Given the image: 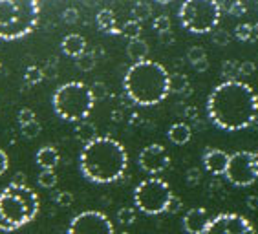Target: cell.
Masks as SVG:
<instances>
[{"label": "cell", "mask_w": 258, "mask_h": 234, "mask_svg": "<svg viewBox=\"0 0 258 234\" xmlns=\"http://www.w3.org/2000/svg\"><path fill=\"white\" fill-rule=\"evenodd\" d=\"M207 59V53H205V50L202 48V46H192V48H189V51H187V60H189L190 64H196V62H200V60Z\"/></svg>", "instance_id": "30"}, {"label": "cell", "mask_w": 258, "mask_h": 234, "mask_svg": "<svg viewBox=\"0 0 258 234\" xmlns=\"http://www.w3.org/2000/svg\"><path fill=\"white\" fill-rule=\"evenodd\" d=\"M213 42L216 46H227L231 42V35L225 30H213Z\"/></svg>", "instance_id": "34"}, {"label": "cell", "mask_w": 258, "mask_h": 234, "mask_svg": "<svg viewBox=\"0 0 258 234\" xmlns=\"http://www.w3.org/2000/svg\"><path fill=\"white\" fill-rule=\"evenodd\" d=\"M90 92H92V97H94V101L104 99V97L108 95V88H106V85H104L103 81H95L94 85L90 86Z\"/></svg>", "instance_id": "31"}, {"label": "cell", "mask_w": 258, "mask_h": 234, "mask_svg": "<svg viewBox=\"0 0 258 234\" xmlns=\"http://www.w3.org/2000/svg\"><path fill=\"white\" fill-rule=\"evenodd\" d=\"M256 71V64L251 62V60H242L238 62V75L242 77H249V75H253Z\"/></svg>", "instance_id": "38"}, {"label": "cell", "mask_w": 258, "mask_h": 234, "mask_svg": "<svg viewBox=\"0 0 258 234\" xmlns=\"http://www.w3.org/2000/svg\"><path fill=\"white\" fill-rule=\"evenodd\" d=\"M40 70H42V75H44V77H48V79H53L55 75H57V71H59V68H57V62H55V59H50L44 64V68H40Z\"/></svg>", "instance_id": "40"}, {"label": "cell", "mask_w": 258, "mask_h": 234, "mask_svg": "<svg viewBox=\"0 0 258 234\" xmlns=\"http://www.w3.org/2000/svg\"><path fill=\"white\" fill-rule=\"evenodd\" d=\"M225 178L234 187H249L258 180L253 165V152L242 150L229 155V163L225 169Z\"/></svg>", "instance_id": "9"}, {"label": "cell", "mask_w": 258, "mask_h": 234, "mask_svg": "<svg viewBox=\"0 0 258 234\" xmlns=\"http://www.w3.org/2000/svg\"><path fill=\"white\" fill-rule=\"evenodd\" d=\"M126 55H128L134 62L147 60V55H149V44H147L143 39L130 40L128 46H126Z\"/></svg>", "instance_id": "20"}, {"label": "cell", "mask_w": 258, "mask_h": 234, "mask_svg": "<svg viewBox=\"0 0 258 234\" xmlns=\"http://www.w3.org/2000/svg\"><path fill=\"white\" fill-rule=\"evenodd\" d=\"M8 167H10V160H8V154H6L4 150L0 148V176L6 174Z\"/></svg>", "instance_id": "44"}, {"label": "cell", "mask_w": 258, "mask_h": 234, "mask_svg": "<svg viewBox=\"0 0 258 234\" xmlns=\"http://www.w3.org/2000/svg\"><path fill=\"white\" fill-rule=\"evenodd\" d=\"M172 190L161 178H147L134 189V205L143 214L158 216L167 210Z\"/></svg>", "instance_id": "8"}, {"label": "cell", "mask_w": 258, "mask_h": 234, "mask_svg": "<svg viewBox=\"0 0 258 234\" xmlns=\"http://www.w3.org/2000/svg\"><path fill=\"white\" fill-rule=\"evenodd\" d=\"M55 201L59 203V207H62V209H68V207H72V205H74V194H72V192H68V190H64V192H59V194H57V198H55Z\"/></svg>", "instance_id": "37"}, {"label": "cell", "mask_w": 258, "mask_h": 234, "mask_svg": "<svg viewBox=\"0 0 258 234\" xmlns=\"http://www.w3.org/2000/svg\"><path fill=\"white\" fill-rule=\"evenodd\" d=\"M126 167H128V154L124 146L108 135L103 137L97 135L81 150V174L92 183H114L123 178Z\"/></svg>", "instance_id": "2"}, {"label": "cell", "mask_w": 258, "mask_h": 234, "mask_svg": "<svg viewBox=\"0 0 258 234\" xmlns=\"http://www.w3.org/2000/svg\"><path fill=\"white\" fill-rule=\"evenodd\" d=\"M220 71L225 77V81H236V77H238V62L236 60H224Z\"/></svg>", "instance_id": "28"}, {"label": "cell", "mask_w": 258, "mask_h": 234, "mask_svg": "<svg viewBox=\"0 0 258 234\" xmlns=\"http://www.w3.org/2000/svg\"><path fill=\"white\" fill-rule=\"evenodd\" d=\"M17 121H19L20 126L28 125V123L35 121V112L31 108H22V110H19V114H17Z\"/></svg>", "instance_id": "36"}, {"label": "cell", "mask_w": 258, "mask_h": 234, "mask_svg": "<svg viewBox=\"0 0 258 234\" xmlns=\"http://www.w3.org/2000/svg\"><path fill=\"white\" fill-rule=\"evenodd\" d=\"M185 181L189 187H196V185L202 181V170L198 167H190L187 172H185Z\"/></svg>", "instance_id": "32"}, {"label": "cell", "mask_w": 258, "mask_h": 234, "mask_svg": "<svg viewBox=\"0 0 258 234\" xmlns=\"http://www.w3.org/2000/svg\"><path fill=\"white\" fill-rule=\"evenodd\" d=\"M35 161L42 170H53L60 161L59 150L53 148V146H42V148L37 152L35 155Z\"/></svg>", "instance_id": "16"}, {"label": "cell", "mask_w": 258, "mask_h": 234, "mask_svg": "<svg viewBox=\"0 0 258 234\" xmlns=\"http://www.w3.org/2000/svg\"><path fill=\"white\" fill-rule=\"evenodd\" d=\"M222 17L220 2L214 0H187L179 8V22L190 33H209L216 30Z\"/></svg>", "instance_id": "7"}, {"label": "cell", "mask_w": 258, "mask_h": 234, "mask_svg": "<svg viewBox=\"0 0 258 234\" xmlns=\"http://www.w3.org/2000/svg\"><path fill=\"white\" fill-rule=\"evenodd\" d=\"M20 132H22V135H24V137H28V139H33V137H37V135L42 132V125L35 119V121H31V123H28V125L20 126Z\"/></svg>", "instance_id": "29"}, {"label": "cell", "mask_w": 258, "mask_h": 234, "mask_svg": "<svg viewBox=\"0 0 258 234\" xmlns=\"http://www.w3.org/2000/svg\"><path fill=\"white\" fill-rule=\"evenodd\" d=\"M207 115L213 125L227 132L249 128L258 115V95L242 81H225L207 97Z\"/></svg>", "instance_id": "1"}, {"label": "cell", "mask_w": 258, "mask_h": 234, "mask_svg": "<svg viewBox=\"0 0 258 234\" xmlns=\"http://www.w3.org/2000/svg\"><path fill=\"white\" fill-rule=\"evenodd\" d=\"M40 4L35 0H0V39L17 40L39 26Z\"/></svg>", "instance_id": "5"}, {"label": "cell", "mask_w": 258, "mask_h": 234, "mask_svg": "<svg viewBox=\"0 0 258 234\" xmlns=\"http://www.w3.org/2000/svg\"><path fill=\"white\" fill-rule=\"evenodd\" d=\"M183 209V201H181V198H178V196H174L170 198L169 205H167V210L165 212H169V214H178L179 210Z\"/></svg>", "instance_id": "39"}, {"label": "cell", "mask_w": 258, "mask_h": 234, "mask_svg": "<svg viewBox=\"0 0 258 234\" xmlns=\"http://www.w3.org/2000/svg\"><path fill=\"white\" fill-rule=\"evenodd\" d=\"M39 212V196L28 185H8L0 192V230L11 232L33 221Z\"/></svg>", "instance_id": "4"}, {"label": "cell", "mask_w": 258, "mask_h": 234, "mask_svg": "<svg viewBox=\"0 0 258 234\" xmlns=\"http://www.w3.org/2000/svg\"><path fill=\"white\" fill-rule=\"evenodd\" d=\"M158 37H159V42H161L163 46H172L174 40H176V37H174L172 30L163 31V33H158Z\"/></svg>", "instance_id": "43"}, {"label": "cell", "mask_w": 258, "mask_h": 234, "mask_svg": "<svg viewBox=\"0 0 258 234\" xmlns=\"http://www.w3.org/2000/svg\"><path fill=\"white\" fill-rule=\"evenodd\" d=\"M192 68L198 73H204V71H207L209 70V60L207 59H204V60H200V62H196V64H192Z\"/></svg>", "instance_id": "46"}, {"label": "cell", "mask_w": 258, "mask_h": 234, "mask_svg": "<svg viewBox=\"0 0 258 234\" xmlns=\"http://www.w3.org/2000/svg\"><path fill=\"white\" fill-rule=\"evenodd\" d=\"M202 163L213 176H224L229 163V154L222 148H207L202 155Z\"/></svg>", "instance_id": "14"}, {"label": "cell", "mask_w": 258, "mask_h": 234, "mask_svg": "<svg viewBox=\"0 0 258 234\" xmlns=\"http://www.w3.org/2000/svg\"><path fill=\"white\" fill-rule=\"evenodd\" d=\"M59 178L55 174L53 170H40L39 178H37V183L42 187V189H53L55 185H57Z\"/></svg>", "instance_id": "25"}, {"label": "cell", "mask_w": 258, "mask_h": 234, "mask_svg": "<svg viewBox=\"0 0 258 234\" xmlns=\"http://www.w3.org/2000/svg\"><path fill=\"white\" fill-rule=\"evenodd\" d=\"M0 68H2V60H0Z\"/></svg>", "instance_id": "49"}, {"label": "cell", "mask_w": 258, "mask_h": 234, "mask_svg": "<svg viewBox=\"0 0 258 234\" xmlns=\"http://www.w3.org/2000/svg\"><path fill=\"white\" fill-rule=\"evenodd\" d=\"M66 234H115L108 216L99 210H85L72 218Z\"/></svg>", "instance_id": "10"}, {"label": "cell", "mask_w": 258, "mask_h": 234, "mask_svg": "<svg viewBox=\"0 0 258 234\" xmlns=\"http://www.w3.org/2000/svg\"><path fill=\"white\" fill-rule=\"evenodd\" d=\"M62 20H64L66 24H75L79 20V11L75 10V8H66L62 11Z\"/></svg>", "instance_id": "42"}, {"label": "cell", "mask_w": 258, "mask_h": 234, "mask_svg": "<svg viewBox=\"0 0 258 234\" xmlns=\"http://www.w3.org/2000/svg\"><path fill=\"white\" fill-rule=\"evenodd\" d=\"M169 94H178V95H190L192 94V88H190V83L187 79V75L176 73L169 75Z\"/></svg>", "instance_id": "17"}, {"label": "cell", "mask_w": 258, "mask_h": 234, "mask_svg": "<svg viewBox=\"0 0 258 234\" xmlns=\"http://www.w3.org/2000/svg\"><path fill=\"white\" fill-rule=\"evenodd\" d=\"M209 219L211 218H209L207 209H204V207H192V209L185 212L181 225H183V230L187 234H204Z\"/></svg>", "instance_id": "13"}, {"label": "cell", "mask_w": 258, "mask_h": 234, "mask_svg": "<svg viewBox=\"0 0 258 234\" xmlns=\"http://www.w3.org/2000/svg\"><path fill=\"white\" fill-rule=\"evenodd\" d=\"M169 139L174 144H187L190 141V135H192V130L187 123H174L172 126L167 132Z\"/></svg>", "instance_id": "19"}, {"label": "cell", "mask_w": 258, "mask_h": 234, "mask_svg": "<svg viewBox=\"0 0 258 234\" xmlns=\"http://www.w3.org/2000/svg\"><path fill=\"white\" fill-rule=\"evenodd\" d=\"M234 37L238 40H249L253 37V26L251 24H238L234 28Z\"/></svg>", "instance_id": "33"}, {"label": "cell", "mask_w": 258, "mask_h": 234, "mask_svg": "<svg viewBox=\"0 0 258 234\" xmlns=\"http://www.w3.org/2000/svg\"><path fill=\"white\" fill-rule=\"evenodd\" d=\"M141 24L139 22H136V20H126L123 26L119 28V33L123 37H126L128 40H136L139 39V35H141Z\"/></svg>", "instance_id": "24"}, {"label": "cell", "mask_w": 258, "mask_h": 234, "mask_svg": "<svg viewBox=\"0 0 258 234\" xmlns=\"http://www.w3.org/2000/svg\"><path fill=\"white\" fill-rule=\"evenodd\" d=\"M95 22H97V28L104 33H119V28H117V22H115V15L112 10H101L95 17Z\"/></svg>", "instance_id": "18"}, {"label": "cell", "mask_w": 258, "mask_h": 234, "mask_svg": "<svg viewBox=\"0 0 258 234\" xmlns=\"http://www.w3.org/2000/svg\"><path fill=\"white\" fill-rule=\"evenodd\" d=\"M152 26H154V30L158 31V33L169 31L170 30V19L167 15H159V17H156V19H154Z\"/></svg>", "instance_id": "35"}, {"label": "cell", "mask_w": 258, "mask_h": 234, "mask_svg": "<svg viewBox=\"0 0 258 234\" xmlns=\"http://www.w3.org/2000/svg\"><path fill=\"white\" fill-rule=\"evenodd\" d=\"M60 50L64 51L68 57L77 59L79 55H83L86 51V39L83 35H79V33H70L60 42Z\"/></svg>", "instance_id": "15"}, {"label": "cell", "mask_w": 258, "mask_h": 234, "mask_svg": "<svg viewBox=\"0 0 258 234\" xmlns=\"http://www.w3.org/2000/svg\"><path fill=\"white\" fill-rule=\"evenodd\" d=\"M95 62H97V57H95L94 51H85V53L75 59V66L81 71H92L95 68Z\"/></svg>", "instance_id": "23"}, {"label": "cell", "mask_w": 258, "mask_h": 234, "mask_svg": "<svg viewBox=\"0 0 258 234\" xmlns=\"http://www.w3.org/2000/svg\"><path fill=\"white\" fill-rule=\"evenodd\" d=\"M152 17V6L147 4V2H136L134 6H132V20H136V22H143V20L150 19Z\"/></svg>", "instance_id": "22"}, {"label": "cell", "mask_w": 258, "mask_h": 234, "mask_svg": "<svg viewBox=\"0 0 258 234\" xmlns=\"http://www.w3.org/2000/svg\"><path fill=\"white\" fill-rule=\"evenodd\" d=\"M204 234H256V230L245 216L236 212H222L209 219Z\"/></svg>", "instance_id": "11"}, {"label": "cell", "mask_w": 258, "mask_h": 234, "mask_svg": "<svg viewBox=\"0 0 258 234\" xmlns=\"http://www.w3.org/2000/svg\"><path fill=\"white\" fill-rule=\"evenodd\" d=\"M227 11L231 17H243L245 15V6L242 4V2H231V4L227 6Z\"/></svg>", "instance_id": "41"}, {"label": "cell", "mask_w": 258, "mask_h": 234, "mask_svg": "<svg viewBox=\"0 0 258 234\" xmlns=\"http://www.w3.org/2000/svg\"><path fill=\"white\" fill-rule=\"evenodd\" d=\"M245 205H247L251 210H258V196L256 194H251L245 198Z\"/></svg>", "instance_id": "45"}, {"label": "cell", "mask_w": 258, "mask_h": 234, "mask_svg": "<svg viewBox=\"0 0 258 234\" xmlns=\"http://www.w3.org/2000/svg\"><path fill=\"white\" fill-rule=\"evenodd\" d=\"M51 105H53L55 114L60 119L70 121V123H81L86 121L88 115L94 110L95 101L92 97L90 86L79 81H72L64 83L55 90L51 97Z\"/></svg>", "instance_id": "6"}, {"label": "cell", "mask_w": 258, "mask_h": 234, "mask_svg": "<svg viewBox=\"0 0 258 234\" xmlns=\"http://www.w3.org/2000/svg\"><path fill=\"white\" fill-rule=\"evenodd\" d=\"M123 86L134 105H159L169 95V71L156 60L134 62L124 73Z\"/></svg>", "instance_id": "3"}, {"label": "cell", "mask_w": 258, "mask_h": 234, "mask_svg": "<svg viewBox=\"0 0 258 234\" xmlns=\"http://www.w3.org/2000/svg\"><path fill=\"white\" fill-rule=\"evenodd\" d=\"M44 79V75H42V70H40L39 66H28V70L24 73V83L26 85H39L40 81Z\"/></svg>", "instance_id": "26"}, {"label": "cell", "mask_w": 258, "mask_h": 234, "mask_svg": "<svg viewBox=\"0 0 258 234\" xmlns=\"http://www.w3.org/2000/svg\"><path fill=\"white\" fill-rule=\"evenodd\" d=\"M136 216H138V212L134 207H121L117 210V221L121 225H132L136 221Z\"/></svg>", "instance_id": "27"}, {"label": "cell", "mask_w": 258, "mask_h": 234, "mask_svg": "<svg viewBox=\"0 0 258 234\" xmlns=\"http://www.w3.org/2000/svg\"><path fill=\"white\" fill-rule=\"evenodd\" d=\"M13 183H15V185H26L24 174H22V172H17V174H15V180H13Z\"/></svg>", "instance_id": "47"}, {"label": "cell", "mask_w": 258, "mask_h": 234, "mask_svg": "<svg viewBox=\"0 0 258 234\" xmlns=\"http://www.w3.org/2000/svg\"><path fill=\"white\" fill-rule=\"evenodd\" d=\"M75 137L83 144H86L97 137V128H95V125L90 123V121H81V123H77V126H75Z\"/></svg>", "instance_id": "21"}, {"label": "cell", "mask_w": 258, "mask_h": 234, "mask_svg": "<svg viewBox=\"0 0 258 234\" xmlns=\"http://www.w3.org/2000/svg\"><path fill=\"white\" fill-rule=\"evenodd\" d=\"M253 165H254V172L258 176V152H253Z\"/></svg>", "instance_id": "48"}, {"label": "cell", "mask_w": 258, "mask_h": 234, "mask_svg": "<svg viewBox=\"0 0 258 234\" xmlns=\"http://www.w3.org/2000/svg\"><path fill=\"white\" fill-rule=\"evenodd\" d=\"M119 234H128V232H119Z\"/></svg>", "instance_id": "50"}, {"label": "cell", "mask_w": 258, "mask_h": 234, "mask_svg": "<svg viewBox=\"0 0 258 234\" xmlns=\"http://www.w3.org/2000/svg\"><path fill=\"white\" fill-rule=\"evenodd\" d=\"M138 165H139V169L150 176L161 174L163 170L169 169L170 155L163 144H158V143L149 144V146H145V148L139 152Z\"/></svg>", "instance_id": "12"}]
</instances>
